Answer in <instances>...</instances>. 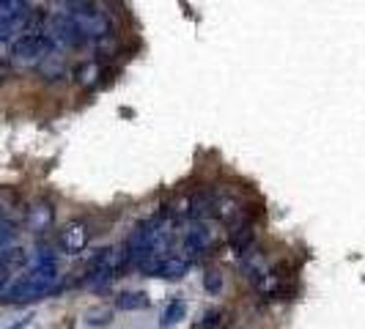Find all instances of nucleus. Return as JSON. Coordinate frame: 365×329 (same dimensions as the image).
Masks as SVG:
<instances>
[{
	"instance_id": "obj_1",
	"label": "nucleus",
	"mask_w": 365,
	"mask_h": 329,
	"mask_svg": "<svg viewBox=\"0 0 365 329\" xmlns=\"http://www.w3.org/2000/svg\"><path fill=\"white\" fill-rule=\"evenodd\" d=\"M61 283L58 266H34L28 274L17 277L14 283H9V288L3 291L0 302L3 305H34L38 299L50 296Z\"/></svg>"
},
{
	"instance_id": "obj_2",
	"label": "nucleus",
	"mask_w": 365,
	"mask_h": 329,
	"mask_svg": "<svg viewBox=\"0 0 365 329\" xmlns=\"http://www.w3.org/2000/svg\"><path fill=\"white\" fill-rule=\"evenodd\" d=\"M66 14L80 25V31L88 36V41H99L113 33L108 11L96 0H66Z\"/></svg>"
},
{
	"instance_id": "obj_3",
	"label": "nucleus",
	"mask_w": 365,
	"mask_h": 329,
	"mask_svg": "<svg viewBox=\"0 0 365 329\" xmlns=\"http://www.w3.org/2000/svg\"><path fill=\"white\" fill-rule=\"evenodd\" d=\"M53 47H55L53 36L41 33V31H25L11 44V63H17L22 69L41 66V61L47 55H53Z\"/></svg>"
},
{
	"instance_id": "obj_4",
	"label": "nucleus",
	"mask_w": 365,
	"mask_h": 329,
	"mask_svg": "<svg viewBox=\"0 0 365 329\" xmlns=\"http://www.w3.org/2000/svg\"><path fill=\"white\" fill-rule=\"evenodd\" d=\"M91 225L86 222V219H72V222H66L61 231H58V247L66 253V256H80L86 247H88V241H91Z\"/></svg>"
},
{
	"instance_id": "obj_5",
	"label": "nucleus",
	"mask_w": 365,
	"mask_h": 329,
	"mask_svg": "<svg viewBox=\"0 0 365 329\" xmlns=\"http://www.w3.org/2000/svg\"><path fill=\"white\" fill-rule=\"evenodd\" d=\"M53 41L63 44V47H72V50H80V47L88 44V36L80 31V25L69 14H58V17H53Z\"/></svg>"
},
{
	"instance_id": "obj_6",
	"label": "nucleus",
	"mask_w": 365,
	"mask_h": 329,
	"mask_svg": "<svg viewBox=\"0 0 365 329\" xmlns=\"http://www.w3.org/2000/svg\"><path fill=\"white\" fill-rule=\"evenodd\" d=\"M53 225H55V209H53V203H47V201L31 203V209L25 212V228H28L31 234L41 236V234H47V231H50Z\"/></svg>"
},
{
	"instance_id": "obj_7",
	"label": "nucleus",
	"mask_w": 365,
	"mask_h": 329,
	"mask_svg": "<svg viewBox=\"0 0 365 329\" xmlns=\"http://www.w3.org/2000/svg\"><path fill=\"white\" fill-rule=\"evenodd\" d=\"M212 247V234L203 228V225H195V228H190L182 239V256L190 261V263H195L201 256H206V250Z\"/></svg>"
},
{
	"instance_id": "obj_8",
	"label": "nucleus",
	"mask_w": 365,
	"mask_h": 329,
	"mask_svg": "<svg viewBox=\"0 0 365 329\" xmlns=\"http://www.w3.org/2000/svg\"><path fill=\"white\" fill-rule=\"evenodd\" d=\"M212 212H215L220 222L228 225V228H237L242 222H247L242 203L234 201V198H220V201H215V209H212Z\"/></svg>"
},
{
	"instance_id": "obj_9",
	"label": "nucleus",
	"mask_w": 365,
	"mask_h": 329,
	"mask_svg": "<svg viewBox=\"0 0 365 329\" xmlns=\"http://www.w3.org/2000/svg\"><path fill=\"white\" fill-rule=\"evenodd\" d=\"M253 241H256V231H253L250 222H242L237 228H231V250H234V256H247Z\"/></svg>"
},
{
	"instance_id": "obj_10",
	"label": "nucleus",
	"mask_w": 365,
	"mask_h": 329,
	"mask_svg": "<svg viewBox=\"0 0 365 329\" xmlns=\"http://www.w3.org/2000/svg\"><path fill=\"white\" fill-rule=\"evenodd\" d=\"M190 269V261L182 256V253H170V256L163 258L160 269H157V277H165V280H182Z\"/></svg>"
},
{
	"instance_id": "obj_11",
	"label": "nucleus",
	"mask_w": 365,
	"mask_h": 329,
	"mask_svg": "<svg viewBox=\"0 0 365 329\" xmlns=\"http://www.w3.org/2000/svg\"><path fill=\"white\" fill-rule=\"evenodd\" d=\"M102 74H105L102 63H99V61H88V63H80V66H77L74 80H77V85H80V88L91 91V88H96V85L102 83Z\"/></svg>"
},
{
	"instance_id": "obj_12",
	"label": "nucleus",
	"mask_w": 365,
	"mask_h": 329,
	"mask_svg": "<svg viewBox=\"0 0 365 329\" xmlns=\"http://www.w3.org/2000/svg\"><path fill=\"white\" fill-rule=\"evenodd\" d=\"M184 318H187V302H184V299H170V302L165 305L160 324H163V329H173V327H179Z\"/></svg>"
},
{
	"instance_id": "obj_13",
	"label": "nucleus",
	"mask_w": 365,
	"mask_h": 329,
	"mask_svg": "<svg viewBox=\"0 0 365 329\" xmlns=\"http://www.w3.org/2000/svg\"><path fill=\"white\" fill-rule=\"evenodd\" d=\"M148 305H151V299H148L143 291H124L115 296V308L124 313H132V310H146Z\"/></svg>"
},
{
	"instance_id": "obj_14",
	"label": "nucleus",
	"mask_w": 365,
	"mask_h": 329,
	"mask_svg": "<svg viewBox=\"0 0 365 329\" xmlns=\"http://www.w3.org/2000/svg\"><path fill=\"white\" fill-rule=\"evenodd\" d=\"M0 266H6V269H11V272H19V269L28 266V253H25L22 247H6V250L0 253Z\"/></svg>"
},
{
	"instance_id": "obj_15",
	"label": "nucleus",
	"mask_w": 365,
	"mask_h": 329,
	"mask_svg": "<svg viewBox=\"0 0 365 329\" xmlns=\"http://www.w3.org/2000/svg\"><path fill=\"white\" fill-rule=\"evenodd\" d=\"M14 209H19L17 187H0V219H11Z\"/></svg>"
},
{
	"instance_id": "obj_16",
	"label": "nucleus",
	"mask_w": 365,
	"mask_h": 329,
	"mask_svg": "<svg viewBox=\"0 0 365 329\" xmlns=\"http://www.w3.org/2000/svg\"><path fill=\"white\" fill-rule=\"evenodd\" d=\"M212 209H215V201H212L209 195H195V198L190 201L187 214H190V219H203L206 214H212Z\"/></svg>"
},
{
	"instance_id": "obj_17",
	"label": "nucleus",
	"mask_w": 365,
	"mask_h": 329,
	"mask_svg": "<svg viewBox=\"0 0 365 329\" xmlns=\"http://www.w3.org/2000/svg\"><path fill=\"white\" fill-rule=\"evenodd\" d=\"M222 288H225L222 274H220L217 269H206V274H203V291L209 293V296H220Z\"/></svg>"
},
{
	"instance_id": "obj_18",
	"label": "nucleus",
	"mask_w": 365,
	"mask_h": 329,
	"mask_svg": "<svg viewBox=\"0 0 365 329\" xmlns=\"http://www.w3.org/2000/svg\"><path fill=\"white\" fill-rule=\"evenodd\" d=\"M14 239H17V222L14 219H0V253L6 247H14Z\"/></svg>"
},
{
	"instance_id": "obj_19",
	"label": "nucleus",
	"mask_w": 365,
	"mask_h": 329,
	"mask_svg": "<svg viewBox=\"0 0 365 329\" xmlns=\"http://www.w3.org/2000/svg\"><path fill=\"white\" fill-rule=\"evenodd\" d=\"M110 315H113V313H110L108 308H102V310L96 308V310L88 313V318H86V321H88L91 327H105V324H110Z\"/></svg>"
},
{
	"instance_id": "obj_20",
	"label": "nucleus",
	"mask_w": 365,
	"mask_h": 329,
	"mask_svg": "<svg viewBox=\"0 0 365 329\" xmlns=\"http://www.w3.org/2000/svg\"><path fill=\"white\" fill-rule=\"evenodd\" d=\"M220 321H222V310H220V308H215V310H206V313H203L201 329H217Z\"/></svg>"
},
{
	"instance_id": "obj_21",
	"label": "nucleus",
	"mask_w": 365,
	"mask_h": 329,
	"mask_svg": "<svg viewBox=\"0 0 365 329\" xmlns=\"http://www.w3.org/2000/svg\"><path fill=\"white\" fill-rule=\"evenodd\" d=\"M36 266H58V256H55L53 250H38Z\"/></svg>"
},
{
	"instance_id": "obj_22",
	"label": "nucleus",
	"mask_w": 365,
	"mask_h": 329,
	"mask_svg": "<svg viewBox=\"0 0 365 329\" xmlns=\"http://www.w3.org/2000/svg\"><path fill=\"white\" fill-rule=\"evenodd\" d=\"M11 269H6V266H0V296H3V291L9 288V283H11Z\"/></svg>"
},
{
	"instance_id": "obj_23",
	"label": "nucleus",
	"mask_w": 365,
	"mask_h": 329,
	"mask_svg": "<svg viewBox=\"0 0 365 329\" xmlns=\"http://www.w3.org/2000/svg\"><path fill=\"white\" fill-rule=\"evenodd\" d=\"M9 74H11V63H9L6 58H0V85H6Z\"/></svg>"
},
{
	"instance_id": "obj_24",
	"label": "nucleus",
	"mask_w": 365,
	"mask_h": 329,
	"mask_svg": "<svg viewBox=\"0 0 365 329\" xmlns=\"http://www.w3.org/2000/svg\"><path fill=\"white\" fill-rule=\"evenodd\" d=\"M28 321H31V318H22V321H17V324H11V327H6V329H25Z\"/></svg>"
}]
</instances>
